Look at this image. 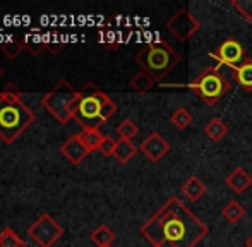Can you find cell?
Instances as JSON below:
<instances>
[{
    "instance_id": "1",
    "label": "cell",
    "mask_w": 252,
    "mask_h": 247,
    "mask_svg": "<svg viewBox=\"0 0 252 247\" xmlns=\"http://www.w3.org/2000/svg\"><path fill=\"white\" fill-rule=\"evenodd\" d=\"M139 234L151 247H196L209 228L179 196H173L141 225Z\"/></svg>"
},
{
    "instance_id": "2",
    "label": "cell",
    "mask_w": 252,
    "mask_h": 247,
    "mask_svg": "<svg viewBox=\"0 0 252 247\" xmlns=\"http://www.w3.org/2000/svg\"><path fill=\"white\" fill-rule=\"evenodd\" d=\"M36 121L34 112L23 101V93L14 84L0 91V139L12 144Z\"/></svg>"
},
{
    "instance_id": "3",
    "label": "cell",
    "mask_w": 252,
    "mask_h": 247,
    "mask_svg": "<svg viewBox=\"0 0 252 247\" xmlns=\"http://www.w3.org/2000/svg\"><path fill=\"white\" fill-rule=\"evenodd\" d=\"M117 103L94 83H86L81 90V100L77 103L74 119L81 129H100L106 121L115 115Z\"/></svg>"
},
{
    "instance_id": "4",
    "label": "cell",
    "mask_w": 252,
    "mask_h": 247,
    "mask_svg": "<svg viewBox=\"0 0 252 247\" xmlns=\"http://www.w3.org/2000/svg\"><path fill=\"white\" fill-rule=\"evenodd\" d=\"M136 63L141 67V70L148 72L158 83L179 65L180 55L166 41H158L148 43L144 48H141V52L136 55Z\"/></svg>"
},
{
    "instance_id": "5",
    "label": "cell",
    "mask_w": 252,
    "mask_h": 247,
    "mask_svg": "<svg viewBox=\"0 0 252 247\" xmlns=\"http://www.w3.org/2000/svg\"><path fill=\"white\" fill-rule=\"evenodd\" d=\"M79 100H81V91L76 90L69 81L63 79L53 90L43 94L41 105L60 124H67L70 119H74Z\"/></svg>"
},
{
    "instance_id": "6",
    "label": "cell",
    "mask_w": 252,
    "mask_h": 247,
    "mask_svg": "<svg viewBox=\"0 0 252 247\" xmlns=\"http://www.w3.org/2000/svg\"><path fill=\"white\" fill-rule=\"evenodd\" d=\"M190 90L196 91V94L204 101L206 105H216L226 93L230 91V81L223 76L218 69L208 67L204 69L192 83L189 84Z\"/></svg>"
},
{
    "instance_id": "7",
    "label": "cell",
    "mask_w": 252,
    "mask_h": 247,
    "mask_svg": "<svg viewBox=\"0 0 252 247\" xmlns=\"http://www.w3.org/2000/svg\"><path fill=\"white\" fill-rule=\"evenodd\" d=\"M28 235L38 247H52L63 235V228L52 215L43 213L28 228Z\"/></svg>"
},
{
    "instance_id": "8",
    "label": "cell",
    "mask_w": 252,
    "mask_h": 247,
    "mask_svg": "<svg viewBox=\"0 0 252 247\" xmlns=\"http://www.w3.org/2000/svg\"><path fill=\"white\" fill-rule=\"evenodd\" d=\"M165 28L180 41H187L199 31L201 23L187 9H180L166 21Z\"/></svg>"
},
{
    "instance_id": "9",
    "label": "cell",
    "mask_w": 252,
    "mask_h": 247,
    "mask_svg": "<svg viewBox=\"0 0 252 247\" xmlns=\"http://www.w3.org/2000/svg\"><path fill=\"white\" fill-rule=\"evenodd\" d=\"M213 55L221 63L232 67L233 70L249 61L246 48L242 47V43L237 38H226V40H223V43L216 48V52Z\"/></svg>"
},
{
    "instance_id": "10",
    "label": "cell",
    "mask_w": 252,
    "mask_h": 247,
    "mask_svg": "<svg viewBox=\"0 0 252 247\" xmlns=\"http://www.w3.org/2000/svg\"><path fill=\"white\" fill-rule=\"evenodd\" d=\"M139 150L144 156L150 158L153 163H158V161H161L163 158L168 154V151L172 150V146H170V143L161 136V134L155 130V132H151L150 136L141 143Z\"/></svg>"
},
{
    "instance_id": "11",
    "label": "cell",
    "mask_w": 252,
    "mask_h": 247,
    "mask_svg": "<svg viewBox=\"0 0 252 247\" xmlns=\"http://www.w3.org/2000/svg\"><path fill=\"white\" fill-rule=\"evenodd\" d=\"M60 151H62V154L72 165H79L81 161H83L84 158H86L88 154H90L88 148L84 146L83 141H81L79 134H74L72 137H69V139H67L65 143H63L62 146H60Z\"/></svg>"
},
{
    "instance_id": "12",
    "label": "cell",
    "mask_w": 252,
    "mask_h": 247,
    "mask_svg": "<svg viewBox=\"0 0 252 247\" xmlns=\"http://www.w3.org/2000/svg\"><path fill=\"white\" fill-rule=\"evenodd\" d=\"M225 182L233 192L244 194L252 185V175L246 170V168L237 167L235 170H232L228 175H226Z\"/></svg>"
},
{
    "instance_id": "13",
    "label": "cell",
    "mask_w": 252,
    "mask_h": 247,
    "mask_svg": "<svg viewBox=\"0 0 252 247\" xmlns=\"http://www.w3.org/2000/svg\"><path fill=\"white\" fill-rule=\"evenodd\" d=\"M180 192H182V196L186 197L187 201L196 203V201H199L206 194V185L199 177L192 175V177H189L182 185H180Z\"/></svg>"
},
{
    "instance_id": "14",
    "label": "cell",
    "mask_w": 252,
    "mask_h": 247,
    "mask_svg": "<svg viewBox=\"0 0 252 247\" xmlns=\"http://www.w3.org/2000/svg\"><path fill=\"white\" fill-rule=\"evenodd\" d=\"M204 134L209 141L220 143V141L225 139L226 134H228V125H226L225 121H221L220 117H215L204 125Z\"/></svg>"
},
{
    "instance_id": "15",
    "label": "cell",
    "mask_w": 252,
    "mask_h": 247,
    "mask_svg": "<svg viewBox=\"0 0 252 247\" xmlns=\"http://www.w3.org/2000/svg\"><path fill=\"white\" fill-rule=\"evenodd\" d=\"M137 153V148L132 141H127V139H119L117 141V146H115V153H113V158H115L119 163L126 165L136 156Z\"/></svg>"
},
{
    "instance_id": "16",
    "label": "cell",
    "mask_w": 252,
    "mask_h": 247,
    "mask_svg": "<svg viewBox=\"0 0 252 247\" xmlns=\"http://www.w3.org/2000/svg\"><path fill=\"white\" fill-rule=\"evenodd\" d=\"M155 84H156V81L153 79L148 72H144V70L136 72L129 81V88L137 91V93H148V91H151L153 88H155Z\"/></svg>"
},
{
    "instance_id": "17",
    "label": "cell",
    "mask_w": 252,
    "mask_h": 247,
    "mask_svg": "<svg viewBox=\"0 0 252 247\" xmlns=\"http://www.w3.org/2000/svg\"><path fill=\"white\" fill-rule=\"evenodd\" d=\"M221 216L228 221L230 225H237L244 216H246V208L239 201H228L221 208Z\"/></svg>"
},
{
    "instance_id": "18",
    "label": "cell",
    "mask_w": 252,
    "mask_h": 247,
    "mask_svg": "<svg viewBox=\"0 0 252 247\" xmlns=\"http://www.w3.org/2000/svg\"><path fill=\"white\" fill-rule=\"evenodd\" d=\"M79 137L83 141V144L88 148V151H98L105 139V134H101L100 129H84L79 132Z\"/></svg>"
},
{
    "instance_id": "19",
    "label": "cell",
    "mask_w": 252,
    "mask_h": 247,
    "mask_svg": "<svg viewBox=\"0 0 252 247\" xmlns=\"http://www.w3.org/2000/svg\"><path fill=\"white\" fill-rule=\"evenodd\" d=\"M233 79L246 91H252V59L233 70Z\"/></svg>"
},
{
    "instance_id": "20",
    "label": "cell",
    "mask_w": 252,
    "mask_h": 247,
    "mask_svg": "<svg viewBox=\"0 0 252 247\" xmlns=\"http://www.w3.org/2000/svg\"><path fill=\"white\" fill-rule=\"evenodd\" d=\"M91 242H93L96 247H101V246H112V242L115 241V232L112 230L110 227L106 225H100L93 230L91 234Z\"/></svg>"
},
{
    "instance_id": "21",
    "label": "cell",
    "mask_w": 252,
    "mask_h": 247,
    "mask_svg": "<svg viewBox=\"0 0 252 247\" xmlns=\"http://www.w3.org/2000/svg\"><path fill=\"white\" fill-rule=\"evenodd\" d=\"M170 122L173 124L175 129L186 130V129H189L190 124H192V114H190L187 108L179 107L172 112V115H170Z\"/></svg>"
},
{
    "instance_id": "22",
    "label": "cell",
    "mask_w": 252,
    "mask_h": 247,
    "mask_svg": "<svg viewBox=\"0 0 252 247\" xmlns=\"http://www.w3.org/2000/svg\"><path fill=\"white\" fill-rule=\"evenodd\" d=\"M137 132H139V127H137V124L134 122L132 119H124V121L117 125V134H119L120 139L132 141L134 137L137 136Z\"/></svg>"
},
{
    "instance_id": "23",
    "label": "cell",
    "mask_w": 252,
    "mask_h": 247,
    "mask_svg": "<svg viewBox=\"0 0 252 247\" xmlns=\"http://www.w3.org/2000/svg\"><path fill=\"white\" fill-rule=\"evenodd\" d=\"M0 247H26V242L12 228L5 227L0 232Z\"/></svg>"
},
{
    "instance_id": "24",
    "label": "cell",
    "mask_w": 252,
    "mask_h": 247,
    "mask_svg": "<svg viewBox=\"0 0 252 247\" xmlns=\"http://www.w3.org/2000/svg\"><path fill=\"white\" fill-rule=\"evenodd\" d=\"M0 50H2V54L5 55L9 61H16V59L23 54V50H26V47H24L23 41L12 40V41H5V43L0 45Z\"/></svg>"
},
{
    "instance_id": "25",
    "label": "cell",
    "mask_w": 252,
    "mask_h": 247,
    "mask_svg": "<svg viewBox=\"0 0 252 247\" xmlns=\"http://www.w3.org/2000/svg\"><path fill=\"white\" fill-rule=\"evenodd\" d=\"M232 7L244 17V19L252 23V0H233Z\"/></svg>"
},
{
    "instance_id": "26",
    "label": "cell",
    "mask_w": 252,
    "mask_h": 247,
    "mask_svg": "<svg viewBox=\"0 0 252 247\" xmlns=\"http://www.w3.org/2000/svg\"><path fill=\"white\" fill-rule=\"evenodd\" d=\"M115 146H117V141L112 139L110 136H105V139H103L101 146H100V153L103 156H113V153H115Z\"/></svg>"
},
{
    "instance_id": "27",
    "label": "cell",
    "mask_w": 252,
    "mask_h": 247,
    "mask_svg": "<svg viewBox=\"0 0 252 247\" xmlns=\"http://www.w3.org/2000/svg\"><path fill=\"white\" fill-rule=\"evenodd\" d=\"M24 43V47H26V50L28 52H31V54L33 55H38L40 54L41 50H45V48H47V43H45V41H23Z\"/></svg>"
},
{
    "instance_id": "28",
    "label": "cell",
    "mask_w": 252,
    "mask_h": 247,
    "mask_svg": "<svg viewBox=\"0 0 252 247\" xmlns=\"http://www.w3.org/2000/svg\"><path fill=\"white\" fill-rule=\"evenodd\" d=\"M246 247H252V234H251V237L246 241Z\"/></svg>"
},
{
    "instance_id": "29",
    "label": "cell",
    "mask_w": 252,
    "mask_h": 247,
    "mask_svg": "<svg viewBox=\"0 0 252 247\" xmlns=\"http://www.w3.org/2000/svg\"><path fill=\"white\" fill-rule=\"evenodd\" d=\"M3 74H5V70H3V69H2V65H0V79L3 77Z\"/></svg>"
},
{
    "instance_id": "30",
    "label": "cell",
    "mask_w": 252,
    "mask_h": 247,
    "mask_svg": "<svg viewBox=\"0 0 252 247\" xmlns=\"http://www.w3.org/2000/svg\"><path fill=\"white\" fill-rule=\"evenodd\" d=\"M101 247H112V246H101Z\"/></svg>"
}]
</instances>
